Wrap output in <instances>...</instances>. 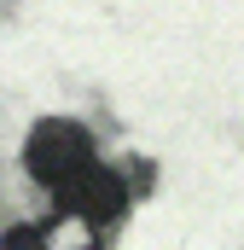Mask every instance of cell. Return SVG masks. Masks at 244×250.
<instances>
[{
	"label": "cell",
	"instance_id": "6da1fadb",
	"mask_svg": "<svg viewBox=\"0 0 244 250\" xmlns=\"http://www.w3.org/2000/svg\"><path fill=\"white\" fill-rule=\"evenodd\" d=\"M87 163H99L93 134L81 123H70V117H47V123L29 128V140H23V169H29V181H41L47 192H64Z\"/></svg>",
	"mask_w": 244,
	"mask_h": 250
},
{
	"label": "cell",
	"instance_id": "7a4b0ae2",
	"mask_svg": "<svg viewBox=\"0 0 244 250\" xmlns=\"http://www.w3.org/2000/svg\"><path fill=\"white\" fill-rule=\"evenodd\" d=\"M53 204H59L64 227H76V233L87 239V233L122 221V209H128V181H122L117 169H105V163H87L64 192H53Z\"/></svg>",
	"mask_w": 244,
	"mask_h": 250
}]
</instances>
